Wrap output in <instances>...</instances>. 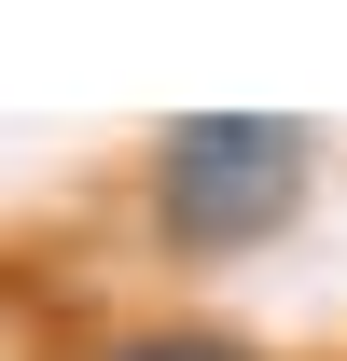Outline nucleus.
Returning a JSON list of instances; mask_svg holds the SVG:
<instances>
[{"instance_id":"obj_1","label":"nucleus","mask_w":347,"mask_h":361,"mask_svg":"<svg viewBox=\"0 0 347 361\" xmlns=\"http://www.w3.org/2000/svg\"><path fill=\"white\" fill-rule=\"evenodd\" d=\"M305 153L319 139L292 111H181L153 139V223L167 250H250L305 209Z\"/></svg>"},{"instance_id":"obj_2","label":"nucleus","mask_w":347,"mask_h":361,"mask_svg":"<svg viewBox=\"0 0 347 361\" xmlns=\"http://www.w3.org/2000/svg\"><path fill=\"white\" fill-rule=\"evenodd\" d=\"M97 361H264L250 334H209V319H139V334H111Z\"/></svg>"}]
</instances>
